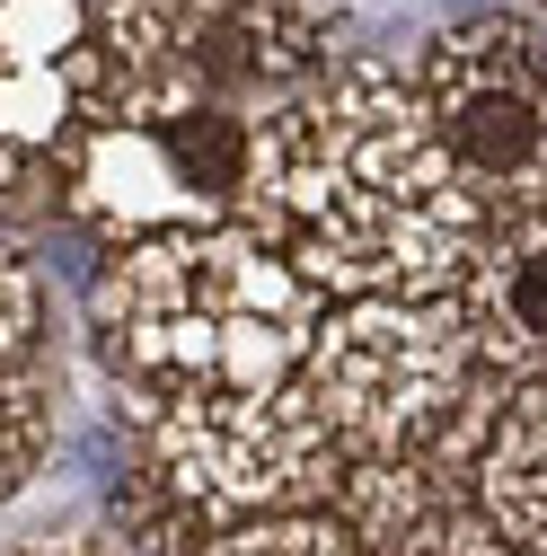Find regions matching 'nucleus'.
Returning a JSON list of instances; mask_svg holds the SVG:
<instances>
[{"instance_id":"obj_1","label":"nucleus","mask_w":547,"mask_h":556,"mask_svg":"<svg viewBox=\"0 0 547 556\" xmlns=\"http://www.w3.org/2000/svg\"><path fill=\"white\" fill-rule=\"evenodd\" d=\"M239 222L318 301H450L495 230L416 80L371 53L256 115Z\"/></svg>"},{"instance_id":"obj_2","label":"nucleus","mask_w":547,"mask_h":556,"mask_svg":"<svg viewBox=\"0 0 547 556\" xmlns=\"http://www.w3.org/2000/svg\"><path fill=\"white\" fill-rule=\"evenodd\" d=\"M327 301L247 222L115 248L98 283V354L132 397H247L292 389Z\"/></svg>"},{"instance_id":"obj_3","label":"nucleus","mask_w":547,"mask_h":556,"mask_svg":"<svg viewBox=\"0 0 547 556\" xmlns=\"http://www.w3.org/2000/svg\"><path fill=\"white\" fill-rule=\"evenodd\" d=\"M301 389L327 415L345 468L433 459L476 477L495 415L512 406V389L476 363L450 301H335L301 363Z\"/></svg>"},{"instance_id":"obj_4","label":"nucleus","mask_w":547,"mask_h":556,"mask_svg":"<svg viewBox=\"0 0 547 556\" xmlns=\"http://www.w3.org/2000/svg\"><path fill=\"white\" fill-rule=\"evenodd\" d=\"M256 115L194 98H132L62 160V194L106 248H142L168 230H221L247 203Z\"/></svg>"},{"instance_id":"obj_5","label":"nucleus","mask_w":547,"mask_h":556,"mask_svg":"<svg viewBox=\"0 0 547 556\" xmlns=\"http://www.w3.org/2000/svg\"><path fill=\"white\" fill-rule=\"evenodd\" d=\"M132 406H142L168 495L221 530L274 513H327L345 485V451L301 380L247 397H132Z\"/></svg>"},{"instance_id":"obj_6","label":"nucleus","mask_w":547,"mask_h":556,"mask_svg":"<svg viewBox=\"0 0 547 556\" xmlns=\"http://www.w3.org/2000/svg\"><path fill=\"white\" fill-rule=\"evenodd\" d=\"M442 151L459 160L486 213H538L547 203V27L530 10H476L424 36L406 62Z\"/></svg>"},{"instance_id":"obj_7","label":"nucleus","mask_w":547,"mask_h":556,"mask_svg":"<svg viewBox=\"0 0 547 556\" xmlns=\"http://www.w3.org/2000/svg\"><path fill=\"white\" fill-rule=\"evenodd\" d=\"M335 521L362 556H530L476 513V477L433 459H362L335 485Z\"/></svg>"},{"instance_id":"obj_8","label":"nucleus","mask_w":547,"mask_h":556,"mask_svg":"<svg viewBox=\"0 0 547 556\" xmlns=\"http://www.w3.org/2000/svg\"><path fill=\"white\" fill-rule=\"evenodd\" d=\"M450 318L468 327L476 363L504 389L547 380V203L538 213H504L476 248V265L459 274Z\"/></svg>"},{"instance_id":"obj_9","label":"nucleus","mask_w":547,"mask_h":556,"mask_svg":"<svg viewBox=\"0 0 547 556\" xmlns=\"http://www.w3.org/2000/svg\"><path fill=\"white\" fill-rule=\"evenodd\" d=\"M476 513L512 547L547 556V380L512 389V406L495 415L486 459H476Z\"/></svg>"},{"instance_id":"obj_10","label":"nucleus","mask_w":547,"mask_h":556,"mask_svg":"<svg viewBox=\"0 0 547 556\" xmlns=\"http://www.w3.org/2000/svg\"><path fill=\"white\" fill-rule=\"evenodd\" d=\"M203 556H362V539L327 513H274V521H239V530H213Z\"/></svg>"},{"instance_id":"obj_11","label":"nucleus","mask_w":547,"mask_h":556,"mask_svg":"<svg viewBox=\"0 0 547 556\" xmlns=\"http://www.w3.org/2000/svg\"><path fill=\"white\" fill-rule=\"evenodd\" d=\"M44 451V380H36V354H10L0 344V495L36 468Z\"/></svg>"},{"instance_id":"obj_12","label":"nucleus","mask_w":547,"mask_h":556,"mask_svg":"<svg viewBox=\"0 0 547 556\" xmlns=\"http://www.w3.org/2000/svg\"><path fill=\"white\" fill-rule=\"evenodd\" d=\"M36 327H44V292H36L27 256L0 239V344H10V354H36Z\"/></svg>"},{"instance_id":"obj_13","label":"nucleus","mask_w":547,"mask_h":556,"mask_svg":"<svg viewBox=\"0 0 547 556\" xmlns=\"http://www.w3.org/2000/svg\"><path fill=\"white\" fill-rule=\"evenodd\" d=\"M10 556H106V547H89V539H27V547H10Z\"/></svg>"},{"instance_id":"obj_14","label":"nucleus","mask_w":547,"mask_h":556,"mask_svg":"<svg viewBox=\"0 0 547 556\" xmlns=\"http://www.w3.org/2000/svg\"><path fill=\"white\" fill-rule=\"evenodd\" d=\"M521 10H530V18H538V27H547V0H521Z\"/></svg>"}]
</instances>
